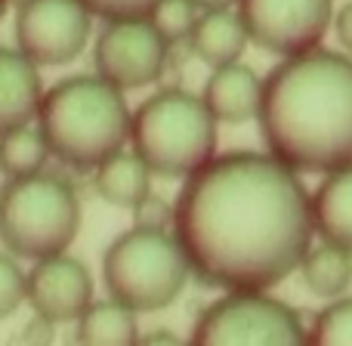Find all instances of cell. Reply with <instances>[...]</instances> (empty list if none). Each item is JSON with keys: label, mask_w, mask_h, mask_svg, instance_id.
I'll return each instance as SVG.
<instances>
[{"label": "cell", "mask_w": 352, "mask_h": 346, "mask_svg": "<svg viewBox=\"0 0 352 346\" xmlns=\"http://www.w3.org/2000/svg\"><path fill=\"white\" fill-rule=\"evenodd\" d=\"M93 186H96V195L105 204L136 210L152 195V171L136 152L130 155L121 149V152L109 155L105 161L96 164Z\"/></svg>", "instance_id": "15"}, {"label": "cell", "mask_w": 352, "mask_h": 346, "mask_svg": "<svg viewBox=\"0 0 352 346\" xmlns=\"http://www.w3.org/2000/svg\"><path fill=\"white\" fill-rule=\"evenodd\" d=\"M217 118L204 96L186 90H161L148 96L130 121L133 152L148 171L170 180H186L217 152Z\"/></svg>", "instance_id": "4"}, {"label": "cell", "mask_w": 352, "mask_h": 346, "mask_svg": "<svg viewBox=\"0 0 352 346\" xmlns=\"http://www.w3.org/2000/svg\"><path fill=\"white\" fill-rule=\"evenodd\" d=\"M250 41L275 56H300L322 43L334 22V0H238Z\"/></svg>", "instance_id": "8"}, {"label": "cell", "mask_w": 352, "mask_h": 346, "mask_svg": "<svg viewBox=\"0 0 352 346\" xmlns=\"http://www.w3.org/2000/svg\"><path fill=\"white\" fill-rule=\"evenodd\" d=\"M50 158V146L41 130L12 127L0 133V171L6 176H31L41 173Z\"/></svg>", "instance_id": "19"}, {"label": "cell", "mask_w": 352, "mask_h": 346, "mask_svg": "<svg viewBox=\"0 0 352 346\" xmlns=\"http://www.w3.org/2000/svg\"><path fill=\"white\" fill-rule=\"evenodd\" d=\"M269 152L297 173H331L352 164V59L331 50L287 56L260 99Z\"/></svg>", "instance_id": "2"}, {"label": "cell", "mask_w": 352, "mask_h": 346, "mask_svg": "<svg viewBox=\"0 0 352 346\" xmlns=\"http://www.w3.org/2000/svg\"><path fill=\"white\" fill-rule=\"evenodd\" d=\"M192 266L179 238L164 229L136 226L111 241L102 260V279L111 300L133 312H158L182 294Z\"/></svg>", "instance_id": "6"}, {"label": "cell", "mask_w": 352, "mask_h": 346, "mask_svg": "<svg viewBox=\"0 0 352 346\" xmlns=\"http://www.w3.org/2000/svg\"><path fill=\"white\" fill-rule=\"evenodd\" d=\"M232 3H238V0H195L198 10H229Z\"/></svg>", "instance_id": "25"}, {"label": "cell", "mask_w": 352, "mask_h": 346, "mask_svg": "<svg viewBox=\"0 0 352 346\" xmlns=\"http://www.w3.org/2000/svg\"><path fill=\"white\" fill-rule=\"evenodd\" d=\"M130 115L124 90L105 78H68L50 87L37 109V130L50 155L72 167H96L121 152L130 140Z\"/></svg>", "instance_id": "3"}, {"label": "cell", "mask_w": 352, "mask_h": 346, "mask_svg": "<svg viewBox=\"0 0 352 346\" xmlns=\"http://www.w3.org/2000/svg\"><path fill=\"white\" fill-rule=\"evenodd\" d=\"M263 99V80L254 68L241 62L217 65L204 84V102L213 111V118L223 124H244L256 118Z\"/></svg>", "instance_id": "13"}, {"label": "cell", "mask_w": 352, "mask_h": 346, "mask_svg": "<svg viewBox=\"0 0 352 346\" xmlns=\"http://www.w3.org/2000/svg\"><path fill=\"white\" fill-rule=\"evenodd\" d=\"M90 16L80 0H28L16 12V43L37 65H65L87 47Z\"/></svg>", "instance_id": "10"}, {"label": "cell", "mask_w": 352, "mask_h": 346, "mask_svg": "<svg viewBox=\"0 0 352 346\" xmlns=\"http://www.w3.org/2000/svg\"><path fill=\"white\" fill-rule=\"evenodd\" d=\"M80 3H84L93 16L111 22V19H140V16H148V12L155 10V3H158V0H80Z\"/></svg>", "instance_id": "23"}, {"label": "cell", "mask_w": 352, "mask_h": 346, "mask_svg": "<svg viewBox=\"0 0 352 346\" xmlns=\"http://www.w3.org/2000/svg\"><path fill=\"white\" fill-rule=\"evenodd\" d=\"M28 303L47 325L78 322L93 303V279L87 266L65 254L37 260L28 275Z\"/></svg>", "instance_id": "11"}, {"label": "cell", "mask_w": 352, "mask_h": 346, "mask_svg": "<svg viewBox=\"0 0 352 346\" xmlns=\"http://www.w3.org/2000/svg\"><path fill=\"white\" fill-rule=\"evenodd\" d=\"M312 219L324 241L352 254V164L331 171L312 192Z\"/></svg>", "instance_id": "14"}, {"label": "cell", "mask_w": 352, "mask_h": 346, "mask_svg": "<svg viewBox=\"0 0 352 346\" xmlns=\"http://www.w3.org/2000/svg\"><path fill=\"white\" fill-rule=\"evenodd\" d=\"M43 99V84L37 62H31L22 50L0 47V133L12 127H25L37 118Z\"/></svg>", "instance_id": "12"}, {"label": "cell", "mask_w": 352, "mask_h": 346, "mask_svg": "<svg viewBox=\"0 0 352 346\" xmlns=\"http://www.w3.org/2000/svg\"><path fill=\"white\" fill-rule=\"evenodd\" d=\"M303 281L316 297H340L352 285V254L346 248L324 241L322 248H309L306 260L300 263Z\"/></svg>", "instance_id": "18"}, {"label": "cell", "mask_w": 352, "mask_h": 346, "mask_svg": "<svg viewBox=\"0 0 352 346\" xmlns=\"http://www.w3.org/2000/svg\"><path fill=\"white\" fill-rule=\"evenodd\" d=\"M3 6H6V3H3V0H0V12H3Z\"/></svg>", "instance_id": "27"}, {"label": "cell", "mask_w": 352, "mask_h": 346, "mask_svg": "<svg viewBox=\"0 0 352 346\" xmlns=\"http://www.w3.org/2000/svg\"><path fill=\"white\" fill-rule=\"evenodd\" d=\"M334 28H337V41L352 53V3H346L340 12L334 16Z\"/></svg>", "instance_id": "24"}, {"label": "cell", "mask_w": 352, "mask_h": 346, "mask_svg": "<svg viewBox=\"0 0 352 346\" xmlns=\"http://www.w3.org/2000/svg\"><path fill=\"white\" fill-rule=\"evenodd\" d=\"M173 235L204 285L269 291L309 254L312 195L272 152L219 155L186 176Z\"/></svg>", "instance_id": "1"}, {"label": "cell", "mask_w": 352, "mask_h": 346, "mask_svg": "<svg viewBox=\"0 0 352 346\" xmlns=\"http://www.w3.org/2000/svg\"><path fill=\"white\" fill-rule=\"evenodd\" d=\"M195 343H306L309 331L287 303L263 291H229L210 303L192 331Z\"/></svg>", "instance_id": "7"}, {"label": "cell", "mask_w": 352, "mask_h": 346, "mask_svg": "<svg viewBox=\"0 0 352 346\" xmlns=\"http://www.w3.org/2000/svg\"><path fill=\"white\" fill-rule=\"evenodd\" d=\"M3 3H12V6H16V10H19V6H22V3H28V0H3Z\"/></svg>", "instance_id": "26"}, {"label": "cell", "mask_w": 352, "mask_h": 346, "mask_svg": "<svg viewBox=\"0 0 352 346\" xmlns=\"http://www.w3.org/2000/svg\"><path fill=\"white\" fill-rule=\"evenodd\" d=\"M28 300V275L12 257L0 254V318H10Z\"/></svg>", "instance_id": "22"}, {"label": "cell", "mask_w": 352, "mask_h": 346, "mask_svg": "<svg viewBox=\"0 0 352 346\" xmlns=\"http://www.w3.org/2000/svg\"><path fill=\"white\" fill-rule=\"evenodd\" d=\"M312 343H352V297L334 300L318 312L316 328L309 331Z\"/></svg>", "instance_id": "21"}, {"label": "cell", "mask_w": 352, "mask_h": 346, "mask_svg": "<svg viewBox=\"0 0 352 346\" xmlns=\"http://www.w3.org/2000/svg\"><path fill=\"white\" fill-rule=\"evenodd\" d=\"M80 229V201L59 176H10L0 192V241L22 260L65 254Z\"/></svg>", "instance_id": "5"}, {"label": "cell", "mask_w": 352, "mask_h": 346, "mask_svg": "<svg viewBox=\"0 0 352 346\" xmlns=\"http://www.w3.org/2000/svg\"><path fill=\"white\" fill-rule=\"evenodd\" d=\"M140 331H136L133 310L118 300H102V303H90L84 316L78 318V340L80 343H102V346H127L136 343Z\"/></svg>", "instance_id": "17"}, {"label": "cell", "mask_w": 352, "mask_h": 346, "mask_svg": "<svg viewBox=\"0 0 352 346\" xmlns=\"http://www.w3.org/2000/svg\"><path fill=\"white\" fill-rule=\"evenodd\" d=\"M148 19L167 41L176 43L192 34L195 22H198V6H195V0H158Z\"/></svg>", "instance_id": "20"}, {"label": "cell", "mask_w": 352, "mask_h": 346, "mask_svg": "<svg viewBox=\"0 0 352 346\" xmlns=\"http://www.w3.org/2000/svg\"><path fill=\"white\" fill-rule=\"evenodd\" d=\"M170 41L155 28L148 16L140 19H111L96 37V62L99 78L111 80L121 90H140L155 84L167 65Z\"/></svg>", "instance_id": "9"}, {"label": "cell", "mask_w": 352, "mask_h": 346, "mask_svg": "<svg viewBox=\"0 0 352 346\" xmlns=\"http://www.w3.org/2000/svg\"><path fill=\"white\" fill-rule=\"evenodd\" d=\"M248 41L250 34L244 28L241 16H235L229 10H204V16H198L192 34H188L192 53L213 68L241 59Z\"/></svg>", "instance_id": "16"}]
</instances>
